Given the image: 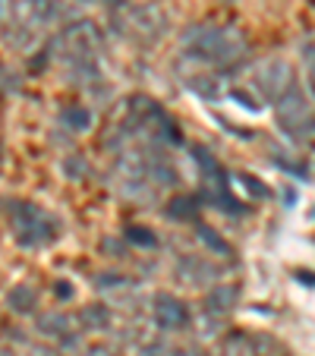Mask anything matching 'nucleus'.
<instances>
[{
  "label": "nucleus",
  "instance_id": "f257e3e1",
  "mask_svg": "<svg viewBox=\"0 0 315 356\" xmlns=\"http://www.w3.org/2000/svg\"><path fill=\"white\" fill-rule=\"evenodd\" d=\"M183 44L189 57L221 70L240 67L249 54V41L236 26H193L183 35Z\"/></svg>",
  "mask_w": 315,
  "mask_h": 356
},
{
  "label": "nucleus",
  "instance_id": "f03ea898",
  "mask_svg": "<svg viewBox=\"0 0 315 356\" xmlns=\"http://www.w3.org/2000/svg\"><path fill=\"white\" fill-rule=\"evenodd\" d=\"M57 60L67 63L70 76H95V57L101 51V32L95 22L82 19V22H70L51 41Z\"/></svg>",
  "mask_w": 315,
  "mask_h": 356
},
{
  "label": "nucleus",
  "instance_id": "7ed1b4c3",
  "mask_svg": "<svg viewBox=\"0 0 315 356\" xmlns=\"http://www.w3.org/2000/svg\"><path fill=\"white\" fill-rule=\"evenodd\" d=\"M60 19H63V7L57 0H16L3 26H7V32L16 29L26 41H32L35 35L57 29Z\"/></svg>",
  "mask_w": 315,
  "mask_h": 356
},
{
  "label": "nucleus",
  "instance_id": "20e7f679",
  "mask_svg": "<svg viewBox=\"0 0 315 356\" xmlns=\"http://www.w3.org/2000/svg\"><path fill=\"white\" fill-rule=\"evenodd\" d=\"M117 29H120L127 38L142 41V44H152L164 35L168 19L158 7L152 3H133V7H120L117 10Z\"/></svg>",
  "mask_w": 315,
  "mask_h": 356
},
{
  "label": "nucleus",
  "instance_id": "39448f33",
  "mask_svg": "<svg viewBox=\"0 0 315 356\" xmlns=\"http://www.w3.org/2000/svg\"><path fill=\"white\" fill-rule=\"evenodd\" d=\"M10 224H13L16 240L22 246H41V243H51L57 236L51 215H45L32 202H13L10 205Z\"/></svg>",
  "mask_w": 315,
  "mask_h": 356
},
{
  "label": "nucleus",
  "instance_id": "423d86ee",
  "mask_svg": "<svg viewBox=\"0 0 315 356\" xmlns=\"http://www.w3.org/2000/svg\"><path fill=\"white\" fill-rule=\"evenodd\" d=\"M193 158H195L199 174H202V199L211 202V205H215V209H221V211H234V215H240V202L230 195L227 174H224L221 164L208 155L205 148H195Z\"/></svg>",
  "mask_w": 315,
  "mask_h": 356
},
{
  "label": "nucleus",
  "instance_id": "0eeeda50",
  "mask_svg": "<svg viewBox=\"0 0 315 356\" xmlns=\"http://www.w3.org/2000/svg\"><path fill=\"white\" fill-rule=\"evenodd\" d=\"M275 117L284 127V133L290 136H312L315 133V104L309 95H302V88H293L290 95H284L275 104Z\"/></svg>",
  "mask_w": 315,
  "mask_h": 356
},
{
  "label": "nucleus",
  "instance_id": "6e6552de",
  "mask_svg": "<svg viewBox=\"0 0 315 356\" xmlns=\"http://www.w3.org/2000/svg\"><path fill=\"white\" fill-rule=\"evenodd\" d=\"M252 82H255V88H259L265 98L277 104L284 95H290L296 88V73H293V67H290L284 57H268V60H261L259 67H255Z\"/></svg>",
  "mask_w": 315,
  "mask_h": 356
},
{
  "label": "nucleus",
  "instance_id": "1a4fd4ad",
  "mask_svg": "<svg viewBox=\"0 0 315 356\" xmlns=\"http://www.w3.org/2000/svg\"><path fill=\"white\" fill-rule=\"evenodd\" d=\"M152 312H154V325H158L161 331H183L189 325V309L170 293L154 296Z\"/></svg>",
  "mask_w": 315,
  "mask_h": 356
},
{
  "label": "nucleus",
  "instance_id": "9d476101",
  "mask_svg": "<svg viewBox=\"0 0 315 356\" xmlns=\"http://www.w3.org/2000/svg\"><path fill=\"white\" fill-rule=\"evenodd\" d=\"M180 275H183V281L186 284H208L211 277H215V268L208 262H202V259H183L180 262Z\"/></svg>",
  "mask_w": 315,
  "mask_h": 356
},
{
  "label": "nucleus",
  "instance_id": "9b49d317",
  "mask_svg": "<svg viewBox=\"0 0 315 356\" xmlns=\"http://www.w3.org/2000/svg\"><path fill=\"white\" fill-rule=\"evenodd\" d=\"M221 356H259V350H255V341L249 334H243V331H234V334L224 337Z\"/></svg>",
  "mask_w": 315,
  "mask_h": 356
},
{
  "label": "nucleus",
  "instance_id": "f8f14e48",
  "mask_svg": "<svg viewBox=\"0 0 315 356\" xmlns=\"http://www.w3.org/2000/svg\"><path fill=\"white\" fill-rule=\"evenodd\" d=\"M35 302H38V290L35 287H26V284H19V287H13L7 293V306L13 312H32Z\"/></svg>",
  "mask_w": 315,
  "mask_h": 356
},
{
  "label": "nucleus",
  "instance_id": "ddd939ff",
  "mask_svg": "<svg viewBox=\"0 0 315 356\" xmlns=\"http://www.w3.org/2000/svg\"><path fill=\"white\" fill-rule=\"evenodd\" d=\"M234 302H236V287H227V284H221V287H215L211 293H208V312L224 316V312L234 309Z\"/></svg>",
  "mask_w": 315,
  "mask_h": 356
},
{
  "label": "nucleus",
  "instance_id": "4468645a",
  "mask_svg": "<svg viewBox=\"0 0 315 356\" xmlns=\"http://www.w3.org/2000/svg\"><path fill=\"white\" fill-rule=\"evenodd\" d=\"M38 331L45 337H67L70 334V318L63 312H45L38 318Z\"/></svg>",
  "mask_w": 315,
  "mask_h": 356
},
{
  "label": "nucleus",
  "instance_id": "2eb2a0df",
  "mask_svg": "<svg viewBox=\"0 0 315 356\" xmlns=\"http://www.w3.org/2000/svg\"><path fill=\"white\" fill-rule=\"evenodd\" d=\"M79 322L86 331H104L111 325V312L104 309V306H86V309L79 312Z\"/></svg>",
  "mask_w": 315,
  "mask_h": 356
},
{
  "label": "nucleus",
  "instance_id": "dca6fc26",
  "mask_svg": "<svg viewBox=\"0 0 315 356\" xmlns=\"http://www.w3.org/2000/svg\"><path fill=\"white\" fill-rule=\"evenodd\" d=\"M63 123H67L70 129H76V133H82V129L92 127V111L82 108V104H73V108L63 111Z\"/></svg>",
  "mask_w": 315,
  "mask_h": 356
},
{
  "label": "nucleus",
  "instance_id": "f3484780",
  "mask_svg": "<svg viewBox=\"0 0 315 356\" xmlns=\"http://www.w3.org/2000/svg\"><path fill=\"white\" fill-rule=\"evenodd\" d=\"M302 60H306V79H309V92L315 98V41L302 44Z\"/></svg>",
  "mask_w": 315,
  "mask_h": 356
},
{
  "label": "nucleus",
  "instance_id": "a211bd4d",
  "mask_svg": "<svg viewBox=\"0 0 315 356\" xmlns=\"http://www.w3.org/2000/svg\"><path fill=\"white\" fill-rule=\"evenodd\" d=\"M199 236H202V240H205L211 249H218V252H227V256H230V246H227L224 240H218L215 230H211V227H205V224H202V227H199Z\"/></svg>",
  "mask_w": 315,
  "mask_h": 356
},
{
  "label": "nucleus",
  "instance_id": "6ab92c4d",
  "mask_svg": "<svg viewBox=\"0 0 315 356\" xmlns=\"http://www.w3.org/2000/svg\"><path fill=\"white\" fill-rule=\"evenodd\" d=\"M127 240L139 246H154V234H148L145 227H127Z\"/></svg>",
  "mask_w": 315,
  "mask_h": 356
},
{
  "label": "nucleus",
  "instance_id": "aec40b11",
  "mask_svg": "<svg viewBox=\"0 0 315 356\" xmlns=\"http://www.w3.org/2000/svg\"><path fill=\"white\" fill-rule=\"evenodd\" d=\"M136 356H174L164 343H142L139 350H136Z\"/></svg>",
  "mask_w": 315,
  "mask_h": 356
},
{
  "label": "nucleus",
  "instance_id": "412c9836",
  "mask_svg": "<svg viewBox=\"0 0 315 356\" xmlns=\"http://www.w3.org/2000/svg\"><path fill=\"white\" fill-rule=\"evenodd\" d=\"M174 205H180V209H170V218H193L195 215L193 199H180V202H174Z\"/></svg>",
  "mask_w": 315,
  "mask_h": 356
},
{
  "label": "nucleus",
  "instance_id": "4be33fe9",
  "mask_svg": "<svg viewBox=\"0 0 315 356\" xmlns=\"http://www.w3.org/2000/svg\"><path fill=\"white\" fill-rule=\"evenodd\" d=\"M240 180L246 183V189H252V193H255V195H261V199H265V195H271V189H268V186H261V183H255L252 177H240Z\"/></svg>",
  "mask_w": 315,
  "mask_h": 356
},
{
  "label": "nucleus",
  "instance_id": "5701e85b",
  "mask_svg": "<svg viewBox=\"0 0 315 356\" xmlns=\"http://www.w3.org/2000/svg\"><path fill=\"white\" fill-rule=\"evenodd\" d=\"M88 356H111V350H104V347H95V350H88Z\"/></svg>",
  "mask_w": 315,
  "mask_h": 356
},
{
  "label": "nucleus",
  "instance_id": "b1692460",
  "mask_svg": "<svg viewBox=\"0 0 315 356\" xmlns=\"http://www.w3.org/2000/svg\"><path fill=\"white\" fill-rule=\"evenodd\" d=\"M174 356H202V353H195V350H180V353H174Z\"/></svg>",
  "mask_w": 315,
  "mask_h": 356
}]
</instances>
